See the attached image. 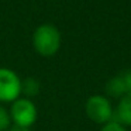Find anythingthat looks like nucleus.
Returning <instances> with one entry per match:
<instances>
[{"instance_id":"obj_9","label":"nucleus","mask_w":131,"mask_h":131,"mask_svg":"<svg viewBox=\"0 0 131 131\" xmlns=\"http://www.w3.org/2000/svg\"><path fill=\"white\" fill-rule=\"evenodd\" d=\"M100 131H128V130H127V127H124L123 124H120L118 121L111 120V121L107 123V124L103 125Z\"/></svg>"},{"instance_id":"obj_4","label":"nucleus","mask_w":131,"mask_h":131,"mask_svg":"<svg viewBox=\"0 0 131 131\" xmlns=\"http://www.w3.org/2000/svg\"><path fill=\"white\" fill-rule=\"evenodd\" d=\"M21 97V79L14 71L0 68V103H13Z\"/></svg>"},{"instance_id":"obj_7","label":"nucleus","mask_w":131,"mask_h":131,"mask_svg":"<svg viewBox=\"0 0 131 131\" xmlns=\"http://www.w3.org/2000/svg\"><path fill=\"white\" fill-rule=\"evenodd\" d=\"M21 93L27 99L37 96L40 93V82L34 78H27V79L21 80Z\"/></svg>"},{"instance_id":"obj_10","label":"nucleus","mask_w":131,"mask_h":131,"mask_svg":"<svg viewBox=\"0 0 131 131\" xmlns=\"http://www.w3.org/2000/svg\"><path fill=\"white\" fill-rule=\"evenodd\" d=\"M7 131H30V128H27V127H21V125H12V127L9 128Z\"/></svg>"},{"instance_id":"obj_3","label":"nucleus","mask_w":131,"mask_h":131,"mask_svg":"<svg viewBox=\"0 0 131 131\" xmlns=\"http://www.w3.org/2000/svg\"><path fill=\"white\" fill-rule=\"evenodd\" d=\"M10 117L16 125L30 128L37 120V106L31 99L27 97H18L12 103L10 108Z\"/></svg>"},{"instance_id":"obj_1","label":"nucleus","mask_w":131,"mask_h":131,"mask_svg":"<svg viewBox=\"0 0 131 131\" xmlns=\"http://www.w3.org/2000/svg\"><path fill=\"white\" fill-rule=\"evenodd\" d=\"M61 32L52 24H41L32 34V47L41 57H52L61 48Z\"/></svg>"},{"instance_id":"obj_5","label":"nucleus","mask_w":131,"mask_h":131,"mask_svg":"<svg viewBox=\"0 0 131 131\" xmlns=\"http://www.w3.org/2000/svg\"><path fill=\"white\" fill-rule=\"evenodd\" d=\"M106 92L110 97L117 99L131 94V71H123L113 76L106 85Z\"/></svg>"},{"instance_id":"obj_8","label":"nucleus","mask_w":131,"mask_h":131,"mask_svg":"<svg viewBox=\"0 0 131 131\" xmlns=\"http://www.w3.org/2000/svg\"><path fill=\"white\" fill-rule=\"evenodd\" d=\"M12 127V117L10 111L0 104V131H7Z\"/></svg>"},{"instance_id":"obj_6","label":"nucleus","mask_w":131,"mask_h":131,"mask_svg":"<svg viewBox=\"0 0 131 131\" xmlns=\"http://www.w3.org/2000/svg\"><path fill=\"white\" fill-rule=\"evenodd\" d=\"M124 127H131V94H125L118 100L114 108V118Z\"/></svg>"},{"instance_id":"obj_2","label":"nucleus","mask_w":131,"mask_h":131,"mask_svg":"<svg viewBox=\"0 0 131 131\" xmlns=\"http://www.w3.org/2000/svg\"><path fill=\"white\" fill-rule=\"evenodd\" d=\"M85 111L92 121L100 125L107 124L114 118V108L110 100L102 94H93L89 97L85 104Z\"/></svg>"}]
</instances>
